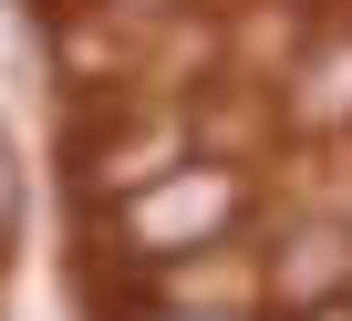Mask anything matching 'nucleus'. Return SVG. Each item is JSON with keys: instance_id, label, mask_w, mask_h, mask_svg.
Wrapping results in <instances>:
<instances>
[{"instance_id": "nucleus-1", "label": "nucleus", "mask_w": 352, "mask_h": 321, "mask_svg": "<svg viewBox=\"0 0 352 321\" xmlns=\"http://www.w3.org/2000/svg\"><path fill=\"white\" fill-rule=\"evenodd\" d=\"M239 218V177H218V166H187V177H166L155 197H135V249L145 259H166V249H187V239H218Z\"/></svg>"}, {"instance_id": "nucleus-2", "label": "nucleus", "mask_w": 352, "mask_h": 321, "mask_svg": "<svg viewBox=\"0 0 352 321\" xmlns=\"http://www.w3.org/2000/svg\"><path fill=\"white\" fill-rule=\"evenodd\" d=\"M270 290H280L290 311L342 300V290H352V228H300V239H290V259L270 269Z\"/></svg>"}, {"instance_id": "nucleus-4", "label": "nucleus", "mask_w": 352, "mask_h": 321, "mask_svg": "<svg viewBox=\"0 0 352 321\" xmlns=\"http://www.w3.org/2000/svg\"><path fill=\"white\" fill-rule=\"evenodd\" d=\"M0 239H11V155H0Z\"/></svg>"}, {"instance_id": "nucleus-3", "label": "nucleus", "mask_w": 352, "mask_h": 321, "mask_svg": "<svg viewBox=\"0 0 352 321\" xmlns=\"http://www.w3.org/2000/svg\"><path fill=\"white\" fill-rule=\"evenodd\" d=\"M290 114H300V124H352V42H331V52L300 73Z\"/></svg>"}]
</instances>
